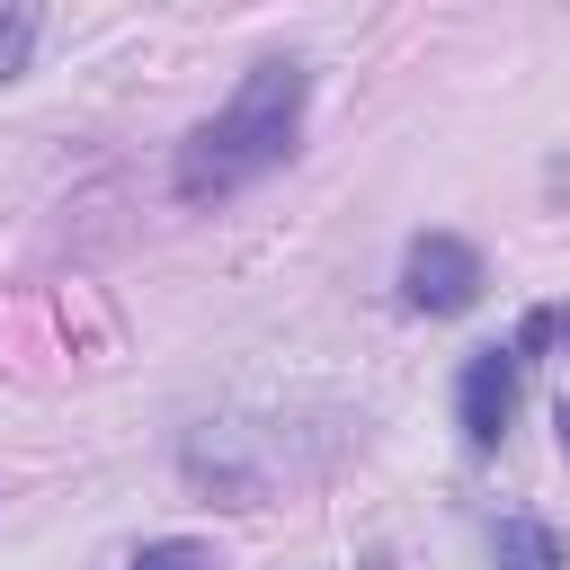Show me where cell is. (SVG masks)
Segmentation results:
<instances>
[{"label":"cell","instance_id":"obj_1","mask_svg":"<svg viewBox=\"0 0 570 570\" xmlns=\"http://www.w3.org/2000/svg\"><path fill=\"white\" fill-rule=\"evenodd\" d=\"M303 98H312V71H303L294 53L249 62L240 89L178 142V196H187V205H214V196L267 178V169L294 151V134H303Z\"/></svg>","mask_w":570,"mask_h":570},{"label":"cell","instance_id":"obj_2","mask_svg":"<svg viewBox=\"0 0 570 570\" xmlns=\"http://www.w3.org/2000/svg\"><path fill=\"white\" fill-rule=\"evenodd\" d=\"M401 303L410 312H472L481 303V249L463 232H419L401 249Z\"/></svg>","mask_w":570,"mask_h":570},{"label":"cell","instance_id":"obj_3","mask_svg":"<svg viewBox=\"0 0 570 570\" xmlns=\"http://www.w3.org/2000/svg\"><path fill=\"white\" fill-rule=\"evenodd\" d=\"M517 374H525V356H517V347H472V356H463V374H454V419H463V445H499V436H508Z\"/></svg>","mask_w":570,"mask_h":570},{"label":"cell","instance_id":"obj_4","mask_svg":"<svg viewBox=\"0 0 570 570\" xmlns=\"http://www.w3.org/2000/svg\"><path fill=\"white\" fill-rule=\"evenodd\" d=\"M490 570H570V543L543 517H499L490 525Z\"/></svg>","mask_w":570,"mask_h":570},{"label":"cell","instance_id":"obj_5","mask_svg":"<svg viewBox=\"0 0 570 570\" xmlns=\"http://www.w3.org/2000/svg\"><path fill=\"white\" fill-rule=\"evenodd\" d=\"M125 570H214V552H205L196 534H160V543H142Z\"/></svg>","mask_w":570,"mask_h":570},{"label":"cell","instance_id":"obj_6","mask_svg":"<svg viewBox=\"0 0 570 570\" xmlns=\"http://www.w3.org/2000/svg\"><path fill=\"white\" fill-rule=\"evenodd\" d=\"M508 347H517V356H534V347H570V303H543V312H525Z\"/></svg>","mask_w":570,"mask_h":570},{"label":"cell","instance_id":"obj_7","mask_svg":"<svg viewBox=\"0 0 570 570\" xmlns=\"http://www.w3.org/2000/svg\"><path fill=\"white\" fill-rule=\"evenodd\" d=\"M36 53V9H0V80H18Z\"/></svg>","mask_w":570,"mask_h":570},{"label":"cell","instance_id":"obj_8","mask_svg":"<svg viewBox=\"0 0 570 570\" xmlns=\"http://www.w3.org/2000/svg\"><path fill=\"white\" fill-rule=\"evenodd\" d=\"M552 428H561V445H570V401H561V410H552Z\"/></svg>","mask_w":570,"mask_h":570}]
</instances>
